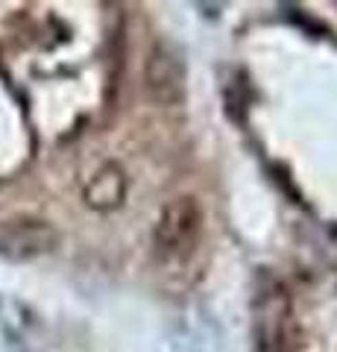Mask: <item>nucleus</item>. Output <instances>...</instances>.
<instances>
[{
  "label": "nucleus",
  "instance_id": "1",
  "mask_svg": "<svg viewBox=\"0 0 337 352\" xmlns=\"http://www.w3.org/2000/svg\"><path fill=\"white\" fill-rule=\"evenodd\" d=\"M290 294L276 276L261 273L253 300V352H288Z\"/></svg>",
  "mask_w": 337,
  "mask_h": 352
},
{
  "label": "nucleus",
  "instance_id": "3",
  "mask_svg": "<svg viewBox=\"0 0 337 352\" xmlns=\"http://www.w3.org/2000/svg\"><path fill=\"white\" fill-rule=\"evenodd\" d=\"M144 82L159 106H179L188 91V62L173 41H156L144 65Z\"/></svg>",
  "mask_w": 337,
  "mask_h": 352
},
{
  "label": "nucleus",
  "instance_id": "5",
  "mask_svg": "<svg viewBox=\"0 0 337 352\" xmlns=\"http://www.w3.org/2000/svg\"><path fill=\"white\" fill-rule=\"evenodd\" d=\"M124 197H126V173L115 162L103 164L82 191L85 206L94 208V212H115L124 203Z\"/></svg>",
  "mask_w": 337,
  "mask_h": 352
},
{
  "label": "nucleus",
  "instance_id": "2",
  "mask_svg": "<svg viewBox=\"0 0 337 352\" xmlns=\"http://www.w3.org/2000/svg\"><path fill=\"white\" fill-rule=\"evenodd\" d=\"M200 229H202V206L197 197L191 194L173 197L156 220V229H153L156 252L170 261L188 258L200 238Z\"/></svg>",
  "mask_w": 337,
  "mask_h": 352
},
{
  "label": "nucleus",
  "instance_id": "4",
  "mask_svg": "<svg viewBox=\"0 0 337 352\" xmlns=\"http://www.w3.org/2000/svg\"><path fill=\"white\" fill-rule=\"evenodd\" d=\"M59 247L56 226L41 217H12L0 220V258L6 261H32Z\"/></svg>",
  "mask_w": 337,
  "mask_h": 352
},
{
  "label": "nucleus",
  "instance_id": "6",
  "mask_svg": "<svg viewBox=\"0 0 337 352\" xmlns=\"http://www.w3.org/2000/svg\"><path fill=\"white\" fill-rule=\"evenodd\" d=\"M223 103H226V115L241 124V120H244V106H246V91H244L241 80L223 82Z\"/></svg>",
  "mask_w": 337,
  "mask_h": 352
}]
</instances>
